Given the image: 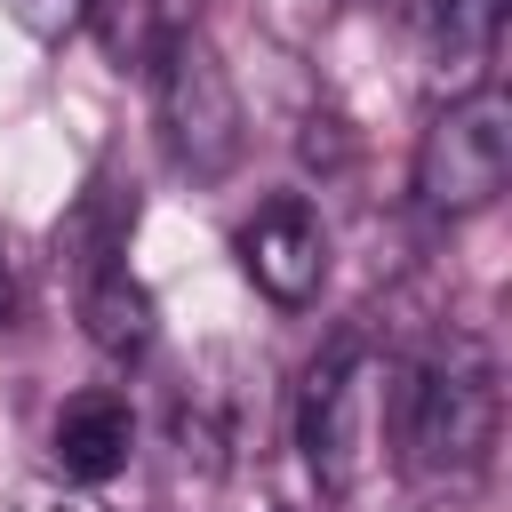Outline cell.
<instances>
[{
    "mask_svg": "<svg viewBox=\"0 0 512 512\" xmlns=\"http://www.w3.org/2000/svg\"><path fill=\"white\" fill-rule=\"evenodd\" d=\"M48 456H56L64 480L104 488V480L128 472V456H136V408H128L120 392H80V400H64V408H56V432H48Z\"/></svg>",
    "mask_w": 512,
    "mask_h": 512,
    "instance_id": "8992f818",
    "label": "cell"
},
{
    "mask_svg": "<svg viewBox=\"0 0 512 512\" xmlns=\"http://www.w3.org/2000/svg\"><path fill=\"white\" fill-rule=\"evenodd\" d=\"M16 304H24V288H16V248H8V232H0V328H16Z\"/></svg>",
    "mask_w": 512,
    "mask_h": 512,
    "instance_id": "8fae6325",
    "label": "cell"
},
{
    "mask_svg": "<svg viewBox=\"0 0 512 512\" xmlns=\"http://www.w3.org/2000/svg\"><path fill=\"white\" fill-rule=\"evenodd\" d=\"M360 8H408V0H360Z\"/></svg>",
    "mask_w": 512,
    "mask_h": 512,
    "instance_id": "7c38bea8",
    "label": "cell"
},
{
    "mask_svg": "<svg viewBox=\"0 0 512 512\" xmlns=\"http://www.w3.org/2000/svg\"><path fill=\"white\" fill-rule=\"evenodd\" d=\"M160 328V304L152 288L128 272V256H104V264H80V336L104 352V360H136Z\"/></svg>",
    "mask_w": 512,
    "mask_h": 512,
    "instance_id": "52a82bcc",
    "label": "cell"
},
{
    "mask_svg": "<svg viewBox=\"0 0 512 512\" xmlns=\"http://www.w3.org/2000/svg\"><path fill=\"white\" fill-rule=\"evenodd\" d=\"M296 448L328 504H344L360 488V448H368V336L360 328H336L312 352V368L296 384Z\"/></svg>",
    "mask_w": 512,
    "mask_h": 512,
    "instance_id": "277c9868",
    "label": "cell"
},
{
    "mask_svg": "<svg viewBox=\"0 0 512 512\" xmlns=\"http://www.w3.org/2000/svg\"><path fill=\"white\" fill-rule=\"evenodd\" d=\"M504 16H512V0H432V64H440V88L448 96L496 80Z\"/></svg>",
    "mask_w": 512,
    "mask_h": 512,
    "instance_id": "ba28073f",
    "label": "cell"
},
{
    "mask_svg": "<svg viewBox=\"0 0 512 512\" xmlns=\"http://www.w3.org/2000/svg\"><path fill=\"white\" fill-rule=\"evenodd\" d=\"M96 16H104V40H112V56L120 64H152V48H160V16H152V0H96ZM88 16V24H96Z\"/></svg>",
    "mask_w": 512,
    "mask_h": 512,
    "instance_id": "9c48e42d",
    "label": "cell"
},
{
    "mask_svg": "<svg viewBox=\"0 0 512 512\" xmlns=\"http://www.w3.org/2000/svg\"><path fill=\"white\" fill-rule=\"evenodd\" d=\"M144 72H152V104H160L168 160H176L192 184L232 176L240 152H248V112H240V88H232V64L216 56V40H208L200 24H168Z\"/></svg>",
    "mask_w": 512,
    "mask_h": 512,
    "instance_id": "7a4b0ae2",
    "label": "cell"
},
{
    "mask_svg": "<svg viewBox=\"0 0 512 512\" xmlns=\"http://www.w3.org/2000/svg\"><path fill=\"white\" fill-rule=\"evenodd\" d=\"M232 248H240V272L256 280V296L280 304V312H304V304L320 296V280H328V224H320V208L296 200V192L264 200V208L240 224Z\"/></svg>",
    "mask_w": 512,
    "mask_h": 512,
    "instance_id": "5b68a950",
    "label": "cell"
},
{
    "mask_svg": "<svg viewBox=\"0 0 512 512\" xmlns=\"http://www.w3.org/2000/svg\"><path fill=\"white\" fill-rule=\"evenodd\" d=\"M8 16H16V32H32V40H72V32H88V16H96V0H8Z\"/></svg>",
    "mask_w": 512,
    "mask_h": 512,
    "instance_id": "30bf717a",
    "label": "cell"
},
{
    "mask_svg": "<svg viewBox=\"0 0 512 512\" xmlns=\"http://www.w3.org/2000/svg\"><path fill=\"white\" fill-rule=\"evenodd\" d=\"M512 184V96L496 80L448 96L416 144V208L456 224V216H480L496 208V192Z\"/></svg>",
    "mask_w": 512,
    "mask_h": 512,
    "instance_id": "3957f363",
    "label": "cell"
},
{
    "mask_svg": "<svg viewBox=\"0 0 512 512\" xmlns=\"http://www.w3.org/2000/svg\"><path fill=\"white\" fill-rule=\"evenodd\" d=\"M496 424H504V384H496V352L472 328H448L432 352H416L400 368L392 392V456L416 488H464L488 472L496 456Z\"/></svg>",
    "mask_w": 512,
    "mask_h": 512,
    "instance_id": "6da1fadb",
    "label": "cell"
}]
</instances>
